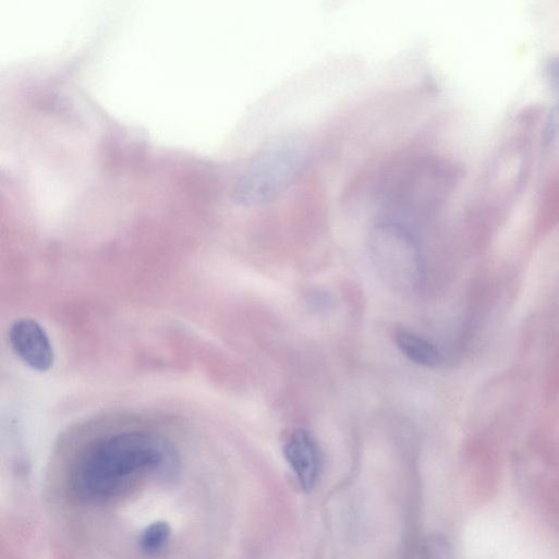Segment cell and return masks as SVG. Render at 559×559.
<instances>
[{"label":"cell","mask_w":559,"mask_h":559,"mask_svg":"<svg viewBox=\"0 0 559 559\" xmlns=\"http://www.w3.org/2000/svg\"><path fill=\"white\" fill-rule=\"evenodd\" d=\"M178 455L165 437L132 430L105 437L88 447L71 473L72 490L81 498L119 495L144 475L173 474Z\"/></svg>","instance_id":"cell-1"},{"label":"cell","mask_w":559,"mask_h":559,"mask_svg":"<svg viewBox=\"0 0 559 559\" xmlns=\"http://www.w3.org/2000/svg\"><path fill=\"white\" fill-rule=\"evenodd\" d=\"M307 148L285 142L271 146L256 157L239 178L233 198L243 207L272 203L299 178L307 161Z\"/></svg>","instance_id":"cell-2"},{"label":"cell","mask_w":559,"mask_h":559,"mask_svg":"<svg viewBox=\"0 0 559 559\" xmlns=\"http://www.w3.org/2000/svg\"><path fill=\"white\" fill-rule=\"evenodd\" d=\"M370 248L376 265L393 284L406 288L416 283L420 253L405 226L390 220L378 223L370 235Z\"/></svg>","instance_id":"cell-3"},{"label":"cell","mask_w":559,"mask_h":559,"mask_svg":"<svg viewBox=\"0 0 559 559\" xmlns=\"http://www.w3.org/2000/svg\"><path fill=\"white\" fill-rule=\"evenodd\" d=\"M10 338L16 354L32 368L47 372L52 367V343L39 323L33 319L19 320L12 327Z\"/></svg>","instance_id":"cell-4"},{"label":"cell","mask_w":559,"mask_h":559,"mask_svg":"<svg viewBox=\"0 0 559 559\" xmlns=\"http://www.w3.org/2000/svg\"><path fill=\"white\" fill-rule=\"evenodd\" d=\"M284 457L301 487L311 490L320 473V454L313 436L305 429L295 430L284 446Z\"/></svg>","instance_id":"cell-5"},{"label":"cell","mask_w":559,"mask_h":559,"mask_svg":"<svg viewBox=\"0 0 559 559\" xmlns=\"http://www.w3.org/2000/svg\"><path fill=\"white\" fill-rule=\"evenodd\" d=\"M396 344L400 352L411 362L423 367H436L441 361L437 348L422 336L400 330L396 335Z\"/></svg>","instance_id":"cell-6"},{"label":"cell","mask_w":559,"mask_h":559,"mask_svg":"<svg viewBox=\"0 0 559 559\" xmlns=\"http://www.w3.org/2000/svg\"><path fill=\"white\" fill-rule=\"evenodd\" d=\"M170 536L171 527L167 522H155L143 532L139 539L141 548L146 554H157L165 548Z\"/></svg>","instance_id":"cell-7"},{"label":"cell","mask_w":559,"mask_h":559,"mask_svg":"<svg viewBox=\"0 0 559 559\" xmlns=\"http://www.w3.org/2000/svg\"><path fill=\"white\" fill-rule=\"evenodd\" d=\"M423 559H453L448 540L440 534L428 535L422 546Z\"/></svg>","instance_id":"cell-8"}]
</instances>
